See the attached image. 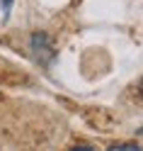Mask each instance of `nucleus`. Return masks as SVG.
Returning a JSON list of instances; mask_svg holds the SVG:
<instances>
[{"mask_svg": "<svg viewBox=\"0 0 143 151\" xmlns=\"http://www.w3.org/2000/svg\"><path fill=\"white\" fill-rule=\"evenodd\" d=\"M32 51L36 54V59H39L41 63H46L53 56V46H51V39H49V34H44V32H36L32 37Z\"/></svg>", "mask_w": 143, "mask_h": 151, "instance_id": "1", "label": "nucleus"}, {"mask_svg": "<svg viewBox=\"0 0 143 151\" xmlns=\"http://www.w3.org/2000/svg\"><path fill=\"white\" fill-rule=\"evenodd\" d=\"M112 149H114V151H138L141 146H138V144H114Z\"/></svg>", "mask_w": 143, "mask_h": 151, "instance_id": "2", "label": "nucleus"}, {"mask_svg": "<svg viewBox=\"0 0 143 151\" xmlns=\"http://www.w3.org/2000/svg\"><path fill=\"white\" fill-rule=\"evenodd\" d=\"M138 134H143V129H138Z\"/></svg>", "mask_w": 143, "mask_h": 151, "instance_id": "3", "label": "nucleus"}]
</instances>
